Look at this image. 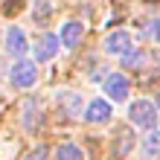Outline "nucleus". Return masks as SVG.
Returning <instances> with one entry per match:
<instances>
[{
    "mask_svg": "<svg viewBox=\"0 0 160 160\" xmlns=\"http://www.w3.org/2000/svg\"><path fill=\"white\" fill-rule=\"evenodd\" d=\"M157 114H160V111L154 108V102H152V99H134V102H131V108H128V119H131V125H137L140 131L154 128V125H157Z\"/></svg>",
    "mask_w": 160,
    "mask_h": 160,
    "instance_id": "obj_1",
    "label": "nucleus"
},
{
    "mask_svg": "<svg viewBox=\"0 0 160 160\" xmlns=\"http://www.w3.org/2000/svg\"><path fill=\"white\" fill-rule=\"evenodd\" d=\"M9 82L15 84V88H32L35 82H38V67H35V61H15L12 70H9Z\"/></svg>",
    "mask_w": 160,
    "mask_h": 160,
    "instance_id": "obj_2",
    "label": "nucleus"
},
{
    "mask_svg": "<svg viewBox=\"0 0 160 160\" xmlns=\"http://www.w3.org/2000/svg\"><path fill=\"white\" fill-rule=\"evenodd\" d=\"M102 88H105V93H108V99H111V102H125V99H128V88H131V82L122 76V73H108L105 82H102Z\"/></svg>",
    "mask_w": 160,
    "mask_h": 160,
    "instance_id": "obj_3",
    "label": "nucleus"
},
{
    "mask_svg": "<svg viewBox=\"0 0 160 160\" xmlns=\"http://www.w3.org/2000/svg\"><path fill=\"white\" fill-rule=\"evenodd\" d=\"M111 114H114L111 99H93V102L84 105V122H90V125H102V122H108Z\"/></svg>",
    "mask_w": 160,
    "mask_h": 160,
    "instance_id": "obj_4",
    "label": "nucleus"
},
{
    "mask_svg": "<svg viewBox=\"0 0 160 160\" xmlns=\"http://www.w3.org/2000/svg\"><path fill=\"white\" fill-rule=\"evenodd\" d=\"M128 50H134V38H131V32L125 29H117V32H111L108 38H105V52L108 55H125Z\"/></svg>",
    "mask_w": 160,
    "mask_h": 160,
    "instance_id": "obj_5",
    "label": "nucleus"
},
{
    "mask_svg": "<svg viewBox=\"0 0 160 160\" xmlns=\"http://www.w3.org/2000/svg\"><path fill=\"white\" fill-rule=\"evenodd\" d=\"M58 47H61V38H58V35H52V32L41 35V38L35 41V61H50V58H55Z\"/></svg>",
    "mask_w": 160,
    "mask_h": 160,
    "instance_id": "obj_6",
    "label": "nucleus"
},
{
    "mask_svg": "<svg viewBox=\"0 0 160 160\" xmlns=\"http://www.w3.org/2000/svg\"><path fill=\"white\" fill-rule=\"evenodd\" d=\"M6 50L18 55V58H23L26 50H29V41H26V32L21 29V26H9L6 29Z\"/></svg>",
    "mask_w": 160,
    "mask_h": 160,
    "instance_id": "obj_7",
    "label": "nucleus"
},
{
    "mask_svg": "<svg viewBox=\"0 0 160 160\" xmlns=\"http://www.w3.org/2000/svg\"><path fill=\"white\" fill-rule=\"evenodd\" d=\"M82 35H84V26L79 23V21H67L61 26V32H58V38H61V44L67 47V50H73L79 41H82Z\"/></svg>",
    "mask_w": 160,
    "mask_h": 160,
    "instance_id": "obj_8",
    "label": "nucleus"
},
{
    "mask_svg": "<svg viewBox=\"0 0 160 160\" xmlns=\"http://www.w3.org/2000/svg\"><path fill=\"white\" fill-rule=\"evenodd\" d=\"M58 102H61V108H64V114H70V117H76L79 111H82V96L76 90H64V93H58Z\"/></svg>",
    "mask_w": 160,
    "mask_h": 160,
    "instance_id": "obj_9",
    "label": "nucleus"
},
{
    "mask_svg": "<svg viewBox=\"0 0 160 160\" xmlns=\"http://www.w3.org/2000/svg\"><path fill=\"white\" fill-rule=\"evenodd\" d=\"M143 152H146L148 157H157V154H160V125H154V128L146 131V137H143Z\"/></svg>",
    "mask_w": 160,
    "mask_h": 160,
    "instance_id": "obj_10",
    "label": "nucleus"
},
{
    "mask_svg": "<svg viewBox=\"0 0 160 160\" xmlns=\"http://www.w3.org/2000/svg\"><path fill=\"white\" fill-rule=\"evenodd\" d=\"M55 160H84L82 148L73 146V143H61L58 148H55Z\"/></svg>",
    "mask_w": 160,
    "mask_h": 160,
    "instance_id": "obj_11",
    "label": "nucleus"
},
{
    "mask_svg": "<svg viewBox=\"0 0 160 160\" xmlns=\"http://www.w3.org/2000/svg\"><path fill=\"white\" fill-rule=\"evenodd\" d=\"M38 117H41L38 105H35V102H26V105H23V128L35 131V128H38Z\"/></svg>",
    "mask_w": 160,
    "mask_h": 160,
    "instance_id": "obj_12",
    "label": "nucleus"
},
{
    "mask_svg": "<svg viewBox=\"0 0 160 160\" xmlns=\"http://www.w3.org/2000/svg\"><path fill=\"white\" fill-rule=\"evenodd\" d=\"M143 64H146V52L143 50H128L122 55V67H128V70H137V67H143Z\"/></svg>",
    "mask_w": 160,
    "mask_h": 160,
    "instance_id": "obj_13",
    "label": "nucleus"
},
{
    "mask_svg": "<svg viewBox=\"0 0 160 160\" xmlns=\"http://www.w3.org/2000/svg\"><path fill=\"white\" fill-rule=\"evenodd\" d=\"M23 160H47V148H35L32 154H26Z\"/></svg>",
    "mask_w": 160,
    "mask_h": 160,
    "instance_id": "obj_14",
    "label": "nucleus"
},
{
    "mask_svg": "<svg viewBox=\"0 0 160 160\" xmlns=\"http://www.w3.org/2000/svg\"><path fill=\"white\" fill-rule=\"evenodd\" d=\"M44 18H50V6H38V9H35V21H44Z\"/></svg>",
    "mask_w": 160,
    "mask_h": 160,
    "instance_id": "obj_15",
    "label": "nucleus"
},
{
    "mask_svg": "<svg viewBox=\"0 0 160 160\" xmlns=\"http://www.w3.org/2000/svg\"><path fill=\"white\" fill-rule=\"evenodd\" d=\"M148 32H152V38L160 44V18H157V21H152V29H148Z\"/></svg>",
    "mask_w": 160,
    "mask_h": 160,
    "instance_id": "obj_16",
    "label": "nucleus"
},
{
    "mask_svg": "<svg viewBox=\"0 0 160 160\" xmlns=\"http://www.w3.org/2000/svg\"><path fill=\"white\" fill-rule=\"evenodd\" d=\"M157 111H160V96H157Z\"/></svg>",
    "mask_w": 160,
    "mask_h": 160,
    "instance_id": "obj_17",
    "label": "nucleus"
}]
</instances>
